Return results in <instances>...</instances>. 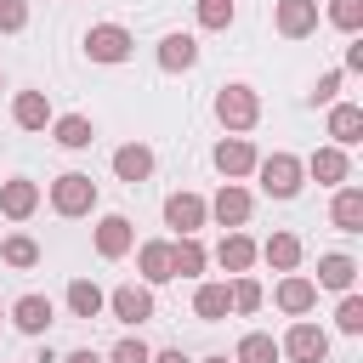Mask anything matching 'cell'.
I'll return each instance as SVG.
<instances>
[{"mask_svg":"<svg viewBox=\"0 0 363 363\" xmlns=\"http://www.w3.org/2000/svg\"><path fill=\"white\" fill-rule=\"evenodd\" d=\"M216 119H221L227 136L255 130V119H261V96H255V85H221V91H216Z\"/></svg>","mask_w":363,"mask_h":363,"instance_id":"1","label":"cell"},{"mask_svg":"<svg viewBox=\"0 0 363 363\" xmlns=\"http://www.w3.org/2000/svg\"><path fill=\"white\" fill-rule=\"evenodd\" d=\"M255 182H261V193L267 199H295L301 193V182H306V170H301V159L295 153H267V159H255V170H250Z\"/></svg>","mask_w":363,"mask_h":363,"instance_id":"2","label":"cell"},{"mask_svg":"<svg viewBox=\"0 0 363 363\" xmlns=\"http://www.w3.org/2000/svg\"><path fill=\"white\" fill-rule=\"evenodd\" d=\"M51 210L68 216V221L91 216V210H96V182H91L85 170H62V176L51 182Z\"/></svg>","mask_w":363,"mask_h":363,"instance_id":"3","label":"cell"},{"mask_svg":"<svg viewBox=\"0 0 363 363\" xmlns=\"http://www.w3.org/2000/svg\"><path fill=\"white\" fill-rule=\"evenodd\" d=\"M130 51H136V40H130L125 23H91L85 28V57L91 62H125Z\"/></svg>","mask_w":363,"mask_h":363,"instance_id":"4","label":"cell"},{"mask_svg":"<svg viewBox=\"0 0 363 363\" xmlns=\"http://www.w3.org/2000/svg\"><path fill=\"white\" fill-rule=\"evenodd\" d=\"M278 352H284V357H295V363H323V357H329V335H323L312 318H295V323H289V335L278 340Z\"/></svg>","mask_w":363,"mask_h":363,"instance_id":"5","label":"cell"},{"mask_svg":"<svg viewBox=\"0 0 363 363\" xmlns=\"http://www.w3.org/2000/svg\"><path fill=\"white\" fill-rule=\"evenodd\" d=\"M210 159H216V170H221L227 182H244V176L255 170V159H261V153H255V142H250V136H221Z\"/></svg>","mask_w":363,"mask_h":363,"instance_id":"6","label":"cell"},{"mask_svg":"<svg viewBox=\"0 0 363 363\" xmlns=\"http://www.w3.org/2000/svg\"><path fill=\"white\" fill-rule=\"evenodd\" d=\"M204 204H210V221H216V227H227V233H233V227H244V221H250V210H255V199H250L238 182H221V193H216V199H204Z\"/></svg>","mask_w":363,"mask_h":363,"instance_id":"7","label":"cell"},{"mask_svg":"<svg viewBox=\"0 0 363 363\" xmlns=\"http://www.w3.org/2000/svg\"><path fill=\"white\" fill-rule=\"evenodd\" d=\"M102 312H113L119 323H130V329H136V323H147V318H153V289H147V284H119V289L108 295V306H102Z\"/></svg>","mask_w":363,"mask_h":363,"instance_id":"8","label":"cell"},{"mask_svg":"<svg viewBox=\"0 0 363 363\" xmlns=\"http://www.w3.org/2000/svg\"><path fill=\"white\" fill-rule=\"evenodd\" d=\"M301 170L318 182V187H340V182H352V159H346V147H318L312 159H301Z\"/></svg>","mask_w":363,"mask_h":363,"instance_id":"9","label":"cell"},{"mask_svg":"<svg viewBox=\"0 0 363 363\" xmlns=\"http://www.w3.org/2000/svg\"><path fill=\"white\" fill-rule=\"evenodd\" d=\"M204 221H210V204H204L199 193H170V199H164V227H170L176 238H182V233H199Z\"/></svg>","mask_w":363,"mask_h":363,"instance_id":"10","label":"cell"},{"mask_svg":"<svg viewBox=\"0 0 363 363\" xmlns=\"http://www.w3.org/2000/svg\"><path fill=\"white\" fill-rule=\"evenodd\" d=\"M130 250H136L130 216H102V221H96V255H102V261H125Z\"/></svg>","mask_w":363,"mask_h":363,"instance_id":"11","label":"cell"},{"mask_svg":"<svg viewBox=\"0 0 363 363\" xmlns=\"http://www.w3.org/2000/svg\"><path fill=\"white\" fill-rule=\"evenodd\" d=\"M34 210H40V182H28V176L0 182V216L6 221H28Z\"/></svg>","mask_w":363,"mask_h":363,"instance_id":"12","label":"cell"},{"mask_svg":"<svg viewBox=\"0 0 363 363\" xmlns=\"http://www.w3.org/2000/svg\"><path fill=\"white\" fill-rule=\"evenodd\" d=\"M272 301H278V312L306 318V312L318 306V284H312V278H301V272H284V278H278V289H272Z\"/></svg>","mask_w":363,"mask_h":363,"instance_id":"13","label":"cell"},{"mask_svg":"<svg viewBox=\"0 0 363 363\" xmlns=\"http://www.w3.org/2000/svg\"><path fill=\"white\" fill-rule=\"evenodd\" d=\"M272 23L284 40H306V34H318V0H278Z\"/></svg>","mask_w":363,"mask_h":363,"instance_id":"14","label":"cell"},{"mask_svg":"<svg viewBox=\"0 0 363 363\" xmlns=\"http://www.w3.org/2000/svg\"><path fill=\"white\" fill-rule=\"evenodd\" d=\"M204 267H210V250L199 244V233L170 238V278H199Z\"/></svg>","mask_w":363,"mask_h":363,"instance_id":"15","label":"cell"},{"mask_svg":"<svg viewBox=\"0 0 363 363\" xmlns=\"http://www.w3.org/2000/svg\"><path fill=\"white\" fill-rule=\"evenodd\" d=\"M11 119H17V130H45L57 113H51V96L45 91H17L11 96Z\"/></svg>","mask_w":363,"mask_h":363,"instance_id":"16","label":"cell"},{"mask_svg":"<svg viewBox=\"0 0 363 363\" xmlns=\"http://www.w3.org/2000/svg\"><path fill=\"white\" fill-rule=\"evenodd\" d=\"M329 142L335 147H357L363 142V108L357 102H329Z\"/></svg>","mask_w":363,"mask_h":363,"instance_id":"17","label":"cell"},{"mask_svg":"<svg viewBox=\"0 0 363 363\" xmlns=\"http://www.w3.org/2000/svg\"><path fill=\"white\" fill-rule=\"evenodd\" d=\"M113 176L130 182V187L147 182V176H153V147H147V142H125V147H113Z\"/></svg>","mask_w":363,"mask_h":363,"instance_id":"18","label":"cell"},{"mask_svg":"<svg viewBox=\"0 0 363 363\" xmlns=\"http://www.w3.org/2000/svg\"><path fill=\"white\" fill-rule=\"evenodd\" d=\"M255 255H261V244H255L250 233H238V227H233V233L216 244V261H221V272H250V267H255Z\"/></svg>","mask_w":363,"mask_h":363,"instance_id":"19","label":"cell"},{"mask_svg":"<svg viewBox=\"0 0 363 363\" xmlns=\"http://www.w3.org/2000/svg\"><path fill=\"white\" fill-rule=\"evenodd\" d=\"M136 272H142L147 289H153V284H170V238H147V244H136Z\"/></svg>","mask_w":363,"mask_h":363,"instance_id":"20","label":"cell"},{"mask_svg":"<svg viewBox=\"0 0 363 363\" xmlns=\"http://www.w3.org/2000/svg\"><path fill=\"white\" fill-rule=\"evenodd\" d=\"M318 289H335V295H346L352 284H357V261L352 255H340V250H329V255H318V278H312Z\"/></svg>","mask_w":363,"mask_h":363,"instance_id":"21","label":"cell"},{"mask_svg":"<svg viewBox=\"0 0 363 363\" xmlns=\"http://www.w3.org/2000/svg\"><path fill=\"white\" fill-rule=\"evenodd\" d=\"M51 318H57V306H51L45 295H17V301H11V323H17L23 335H45Z\"/></svg>","mask_w":363,"mask_h":363,"instance_id":"22","label":"cell"},{"mask_svg":"<svg viewBox=\"0 0 363 363\" xmlns=\"http://www.w3.org/2000/svg\"><path fill=\"white\" fill-rule=\"evenodd\" d=\"M193 62H199V40H193V34L176 28V34L159 40V68H164V74H187Z\"/></svg>","mask_w":363,"mask_h":363,"instance_id":"23","label":"cell"},{"mask_svg":"<svg viewBox=\"0 0 363 363\" xmlns=\"http://www.w3.org/2000/svg\"><path fill=\"white\" fill-rule=\"evenodd\" d=\"M329 221H335L340 233H363V187L340 182V187H335V204H329Z\"/></svg>","mask_w":363,"mask_h":363,"instance_id":"24","label":"cell"},{"mask_svg":"<svg viewBox=\"0 0 363 363\" xmlns=\"http://www.w3.org/2000/svg\"><path fill=\"white\" fill-rule=\"evenodd\" d=\"M51 142L68 147V153H79V147L96 142V125H91L85 113H62V119H51Z\"/></svg>","mask_w":363,"mask_h":363,"instance_id":"25","label":"cell"},{"mask_svg":"<svg viewBox=\"0 0 363 363\" xmlns=\"http://www.w3.org/2000/svg\"><path fill=\"white\" fill-rule=\"evenodd\" d=\"M261 261H267L272 272H295V267H301V238H295V233H272V238L261 244Z\"/></svg>","mask_w":363,"mask_h":363,"instance_id":"26","label":"cell"},{"mask_svg":"<svg viewBox=\"0 0 363 363\" xmlns=\"http://www.w3.org/2000/svg\"><path fill=\"white\" fill-rule=\"evenodd\" d=\"M102 306H108V295H102L91 278H74V284H68V312H74V318L91 323V318H102Z\"/></svg>","mask_w":363,"mask_h":363,"instance_id":"27","label":"cell"},{"mask_svg":"<svg viewBox=\"0 0 363 363\" xmlns=\"http://www.w3.org/2000/svg\"><path fill=\"white\" fill-rule=\"evenodd\" d=\"M233 312V301H227V284H199L193 289V318H204V323H221Z\"/></svg>","mask_w":363,"mask_h":363,"instance_id":"28","label":"cell"},{"mask_svg":"<svg viewBox=\"0 0 363 363\" xmlns=\"http://www.w3.org/2000/svg\"><path fill=\"white\" fill-rule=\"evenodd\" d=\"M0 261L17 267V272H28V267H40V244H34L28 233H6V238H0Z\"/></svg>","mask_w":363,"mask_h":363,"instance_id":"29","label":"cell"},{"mask_svg":"<svg viewBox=\"0 0 363 363\" xmlns=\"http://www.w3.org/2000/svg\"><path fill=\"white\" fill-rule=\"evenodd\" d=\"M284 352H278V340L272 335H261V329H250L244 340H238V352H233V363H278Z\"/></svg>","mask_w":363,"mask_h":363,"instance_id":"30","label":"cell"},{"mask_svg":"<svg viewBox=\"0 0 363 363\" xmlns=\"http://www.w3.org/2000/svg\"><path fill=\"white\" fill-rule=\"evenodd\" d=\"M227 301H233V312H244V318H250V312H261V301H267V295H261V284H255L250 272H233Z\"/></svg>","mask_w":363,"mask_h":363,"instance_id":"31","label":"cell"},{"mask_svg":"<svg viewBox=\"0 0 363 363\" xmlns=\"http://www.w3.org/2000/svg\"><path fill=\"white\" fill-rule=\"evenodd\" d=\"M193 17H199V28L221 34V28H233V0H193Z\"/></svg>","mask_w":363,"mask_h":363,"instance_id":"32","label":"cell"},{"mask_svg":"<svg viewBox=\"0 0 363 363\" xmlns=\"http://www.w3.org/2000/svg\"><path fill=\"white\" fill-rule=\"evenodd\" d=\"M335 329L340 335H363V295H340V306H335Z\"/></svg>","mask_w":363,"mask_h":363,"instance_id":"33","label":"cell"},{"mask_svg":"<svg viewBox=\"0 0 363 363\" xmlns=\"http://www.w3.org/2000/svg\"><path fill=\"white\" fill-rule=\"evenodd\" d=\"M329 23L340 34H357L363 28V0H329Z\"/></svg>","mask_w":363,"mask_h":363,"instance_id":"34","label":"cell"},{"mask_svg":"<svg viewBox=\"0 0 363 363\" xmlns=\"http://www.w3.org/2000/svg\"><path fill=\"white\" fill-rule=\"evenodd\" d=\"M153 352L136 340V335H125V340H113V352H108V363H147Z\"/></svg>","mask_w":363,"mask_h":363,"instance_id":"35","label":"cell"},{"mask_svg":"<svg viewBox=\"0 0 363 363\" xmlns=\"http://www.w3.org/2000/svg\"><path fill=\"white\" fill-rule=\"evenodd\" d=\"M28 28V0H0V34Z\"/></svg>","mask_w":363,"mask_h":363,"instance_id":"36","label":"cell"},{"mask_svg":"<svg viewBox=\"0 0 363 363\" xmlns=\"http://www.w3.org/2000/svg\"><path fill=\"white\" fill-rule=\"evenodd\" d=\"M340 79H346L340 68H329V74H318V85H312V102H323V108H329V102H340Z\"/></svg>","mask_w":363,"mask_h":363,"instance_id":"37","label":"cell"},{"mask_svg":"<svg viewBox=\"0 0 363 363\" xmlns=\"http://www.w3.org/2000/svg\"><path fill=\"white\" fill-rule=\"evenodd\" d=\"M346 74H363V40L352 34V45H346Z\"/></svg>","mask_w":363,"mask_h":363,"instance_id":"38","label":"cell"},{"mask_svg":"<svg viewBox=\"0 0 363 363\" xmlns=\"http://www.w3.org/2000/svg\"><path fill=\"white\" fill-rule=\"evenodd\" d=\"M147 363H193V357H187V352H182V346H164V352H153V357H147Z\"/></svg>","mask_w":363,"mask_h":363,"instance_id":"39","label":"cell"},{"mask_svg":"<svg viewBox=\"0 0 363 363\" xmlns=\"http://www.w3.org/2000/svg\"><path fill=\"white\" fill-rule=\"evenodd\" d=\"M62 363H108V357H96V352H91V346H79V352H68V357H62Z\"/></svg>","mask_w":363,"mask_h":363,"instance_id":"40","label":"cell"},{"mask_svg":"<svg viewBox=\"0 0 363 363\" xmlns=\"http://www.w3.org/2000/svg\"><path fill=\"white\" fill-rule=\"evenodd\" d=\"M199 363H233V357H199Z\"/></svg>","mask_w":363,"mask_h":363,"instance_id":"41","label":"cell"},{"mask_svg":"<svg viewBox=\"0 0 363 363\" xmlns=\"http://www.w3.org/2000/svg\"><path fill=\"white\" fill-rule=\"evenodd\" d=\"M0 91H6V74H0Z\"/></svg>","mask_w":363,"mask_h":363,"instance_id":"42","label":"cell"}]
</instances>
